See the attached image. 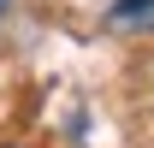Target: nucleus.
I'll list each match as a JSON object with an SVG mask.
<instances>
[{"label": "nucleus", "mask_w": 154, "mask_h": 148, "mask_svg": "<svg viewBox=\"0 0 154 148\" xmlns=\"http://www.w3.org/2000/svg\"><path fill=\"white\" fill-rule=\"evenodd\" d=\"M119 36H148L154 30V0H113V12H107Z\"/></svg>", "instance_id": "nucleus-1"}]
</instances>
